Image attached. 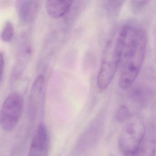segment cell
<instances>
[{"instance_id":"obj_1","label":"cell","mask_w":156,"mask_h":156,"mask_svg":"<svg viewBox=\"0 0 156 156\" xmlns=\"http://www.w3.org/2000/svg\"><path fill=\"white\" fill-rule=\"evenodd\" d=\"M126 40L118 84L126 90L135 83L143 66L147 45L146 30L137 23H126Z\"/></svg>"},{"instance_id":"obj_2","label":"cell","mask_w":156,"mask_h":156,"mask_svg":"<svg viewBox=\"0 0 156 156\" xmlns=\"http://www.w3.org/2000/svg\"><path fill=\"white\" fill-rule=\"evenodd\" d=\"M126 30V23L115 28L105 44L97 78L100 90L108 87L121 63Z\"/></svg>"},{"instance_id":"obj_3","label":"cell","mask_w":156,"mask_h":156,"mask_svg":"<svg viewBox=\"0 0 156 156\" xmlns=\"http://www.w3.org/2000/svg\"><path fill=\"white\" fill-rule=\"evenodd\" d=\"M145 124L141 119L135 118L129 120L121 130L119 137V149L125 156L136 152L146 136Z\"/></svg>"},{"instance_id":"obj_4","label":"cell","mask_w":156,"mask_h":156,"mask_svg":"<svg viewBox=\"0 0 156 156\" xmlns=\"http://www.w3.org/2000/svg\"><path fill=\"white\" fill-rule=\"evenodd\" d=\"M24 108V99L18 92L10 93L3 102L0 113V125L4 131L15 128L20 119Z\"/></svg>"},{"instance_id":"obj_5","label":"cell","mask_w":156,"mask_h":156,"mask_svg":"<svg viewBox=\"0 0 156 156\" xmlns=\"http://www.w3.org/2000/svg\"><path fill=\"white\" fill-rule=\"evenodd\" d=\"M46 87V80L44 76L40 74L36 76L32 85L29 95V110L30 114H33V115L36 114L43 106Z\"/></svg>"},{"instance_id":"obj_6","label":"cell","mask_w":156,"mask_h":156,"mask_svg":"<svg viewBox=\"0 0 156 156\" xmlns=\"http://www.w3.org/2000/svg\"><path fill=\"white\" fill-rule=\"evenodd\" d=\"M151 77H144L131 87L129 96L132 102L138 106H141L150 99L155 92L154 82Z\"/></svg>"},{"instance_id":"obj_7","label":"cell","mask_w":156,"mask_h":156,"mask_svg":"<svg viewBox=\"0 0 156 156\" xmlns=\"http://www.w3.org/2000/svg\"><path fill=\"white\" fill-rule=\"evenodd\" d=\"M50 145L48 129L44 124L41 123L32 141L28 156H48Z\"/></svg>"},{"instance_id":"obj_8","label":"cell","mask_w":156,"mask_h":156,"mask_svg":"<svg viewBox=\"0 0 156 156\" xmlns=\"http://www.w3.org/2000/svg\"><path fill=\"white\" fill-rule=\"evenodd\" d=\"M40 1L29 0H18L16 8L18 17L23 24L33 22L39 12Z\"/></svg>"},{"instance_id":"obj_9","label":"cell","mask_w":156,"mask_h":156,"mask_svg":"<svg viewBox=\"0 0 156 156\" xmlns=\"http://www.w3.org/2000/svg\"><path fill=\"white\" fill-rule=\"evenodd\" d=\"M73 1L49 0L45 2V9L49 16L54 19L62 18L70 11Z\"/></svg>"},{"instance_id":"obj_10","label":"cell","mask_w":156,"mask_h":156,"mask_svg":"<svg viewBox=\"0 0 156 156\" xmlns=\"http://www.w3.org/2000/svg\"><path fill=\"white\" fill-rule=\"evenodd\" d=\"M156 135L153 131H147L138 148L135 153L129 156H156Z\"/></svg>"},{"instance_id":"obj_11","label":"cell","mask_w":156,"mask_h":156,"mask_svg":"<svg viewBox=\"0 0 156 156\" xmlns=\"http://www.w3.org/2000/svg\"><path fill=\"white\" fill-rule=\"evenodd\" d=\"M125 1L108 0L104 2V8L107 15L110 18H115L118 16Z\"/></svg>"},{"instance_id":"obj_12","label":"cell","mask_w":156,"mask_h":156,"mask_svg":"<svg viewBox=\"0 0 156 156\" xmlns=\"http://www.w3.org/2000/svg\"><path fill=\"white\" fill-rule=\"evenodd\" d=\"M14 34V28L11 21L7 20L5 22L2 31L1 39L5 42H9L13 39Z\"/></svg>"},{"instance_id":"obj_13","label":"cell","mask_w":156,"mask_h":156,"mask_svg":"<svg viewBox=\"0 0 156 156\" xmlns=\"http://www.w3.org/2000/svg\"><path fill=\"white\" fill-rule=\"evenodd\" d=\"M150 2L149 1H130L129 2L130 10L133 14H139L147 7Z\"/></svg>"},{"instance_id":"obj_14","label":"cell","mask_w":156,"mask_h":156,"mask_svg":"<svg viewBox=\"0 0 156 156\" xmlns=\"http://www.w3.org/2000/svg\"><path fill=\"white\" fill-rule=\"evenodd\" d=\"M131 112L126 106H121L117 111L116 118L119 122H124L130 117Z\"/></svg>"},{"instance_id":"obj_15","label":"cell","mask_w":156,"mask_h":156,"mask_svg":"<svg viewBox=\"0 0 156 156\" xmlns=\"http://www.w3.org/2000/svg\"><path fill=\"white\" fill-rule=\"evenodd\" d=\"M5 66V56L2 51L1 52L0 55V70H1V83H2V79H3V74L4 73V69Z\"/></svg>"}]
</instances>
